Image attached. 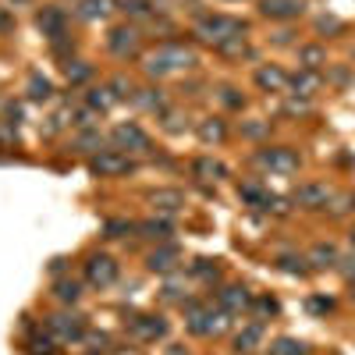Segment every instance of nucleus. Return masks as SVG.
I'll list each match as a JSON object with an SVG mask.
<instances>
[{
  "mask_svg": "<svg viewBox=\"0 0 355 355\" xmlns=\"http://www.w3.org/2000/svg\"><path fill=\"white\" fill-rule=\"evenodd\" d=\"M259 11L266 18H299L302 15V0H263Z\"/></svg>",
  "mask_w": 355,
  "mask_h": 355,
  "instance_id": "f257e3e1",
  "label": "nucleus"
},
{
  "mask_svg": "<svg viewBox=\"0 0 355 355\" xmlns=\"http://www.w3.org/2000/svg\"><path fill=\"white\" fill-rule=\"evenodd\" d=\"M309 259H313L316 266H334V263H338V249H334V245H316V249L309 252Z\"/></svg>",
  "mask_w": 355,
  "mask_h": 355,
  "instance_id": "20e7f679",
  "label": "nucleus"
},
{
  "mask_svg": "<svg viewBox=\"0 0 355 355\" xmlns=\"http://www.w3.org/2000/svg\"><path fill=\"white\" fill-rule=\"evenodd\" d=\"M263 160L270 164L274 171H295V167H299V157H295L291 150H270Z\"/></svg>",
  "mask_w": 355,
  "mask_h": 355,
  "instance_id": "7ed1b4c3",
  "label": "nucleus"
},
{
  "mask_svg": "<svg viewBox=\"0 0 355 355\" xmlns=\"http://www.w3.org/2000/svg\"><path fill=\"white\" fill-rule=\"evenodd\" d=\"M256 78H259V85H263V89H284V82H288L277 68H263Z\"/></svg>",
  "mask_w": 355,
  "mask_h": 355,
  "instance_id": "39448f33",
  "label": "nucleus"
},
{
  "mask_svg": "<svg viewBox=\"0 0 355 355\" xmlns=\"http://www.w3.org/2000/svg\"><path fill=\"white\" fill-rule=\"evenodd\" d=\"M89 274H93V281H110L114 277V266H110V259H103V266H96V259H93V266H89Z\"/></svg>",
  "mask_w": 355,
  "mask_h": 355,
  "instance_id": "0eeeda50",
  "label": "nucleus"
},
{
  "mask_svg": "<svg viewBox=\"0 0 355 355\" xmlns=\"http://www.w3.org/2000/svg\"><path fill=\"white\" fill-rule=\"evenodd\" d=\"M259 341V327H249L239 341H234V345H239V352H252V345Z\"/></svg>",
  "mask_w": 355,
  "mask_h": 355,
  "instance_id": "9d476101",
  "label": "nucleus"
},
{
  "mask_svg": "<svg viewBox=\"0 0 355 355\" xmlns=\"http://www.w3.org/2000/svg\"><path fill=\"white\" fill-rule=\"evenodd\" d=\"M277 355H306V345L284 338V341H277Z\"/></svg>",
  "mask_w": 355,
  "mask_h": 355,
  "instance_id": "6e6552de",
  "label": "nucleus"
},
{
  "mask_svg": "<svg viewBox=\"0 0 355 355\" xmlns=\"http://www.w3.org/2000/svg\"><path fill=\"white\" fill-rule=\"evenodd\" d=\"M352 299H355V291H352Z\"/></svg>",
  "mask_w": 355,
  "mask_h": 355,
  "instance_id": "ddd939ff",
  "label": "nucleus"
},
{
  "mask_svg": "<svg viewBox=\"0 0 355 355\" xmlns=\"http://www.w3.org/2000/svg\"><path fill=\"white\" fill-rule=\"evenodd\" d=\"M316 85H320V78H316V75H309V71H302V75H295V89H299L302 96H309V93H313Z\"/></svg>",
  "mask_w": 355,
  "mask_h": 355,
  "instance_id": "423d86ee",
  "label": "nucleus"
},
{
  "mask_svg": "<svg viewBox=\"0 0 355 355\" xmlns=\"http://www.w3.org/2000/svg\"><path fill=\"white\" fill-rule=\"evenodd\" d=\"M299 199L306 210H320V206H327V199H331V192H327V185H306V189H299Z\"/></svg>",
  "mask_w": 355,
  "mask_h": 355,
  "instance_id": "f03ea898",
  "label": "nucleus"
},
{
  "mask_svg": "<svg viewBox=\"0 0 355 355\" xmlns=\"http://www.w3.org/2000/svg\"><path fill=\"white\" fill-rule=\"evenodd\" d=\"M61 299H78V288L75 284H61Z\"/></svg>",
  "mask_w": 355,
  "mask_h": 355,
  "instance_id": "f8f14e48",
  "label": "nucleus"
},
{
  "mask_svg": "<svg viewBox=\"0 0 355 355\" xmlns=\"http://www.w3.org/2000/svg\"><path fill=\"white\" fill-rule=\"evenodd\" d=\"M302 61H306L309 68H316V64L323 61V50H316V46H306V50H302Z\"/></svg>",
  "mask_w": 355,
  "mask_h": 355,
  "instance_id": "9b49d317",
  "label": "nucleus"
},
{
  "mask_svg": "<svg viewBox=\"0 0 355 355\" xmlns=\"http://www.w3.org/2000/svg\"><path fill=\"white\" fill-rule=\"evenodd\" d=\"M245 299H249L245 288H227V295H224V302H227L231 309H242V306H245Z\"/></svg>",
  "mask_w": 355,
  "mask_h": 355,
  "instance_id": "1a4fd4ad",
  "label": "nucleus"
}]
</instances>
